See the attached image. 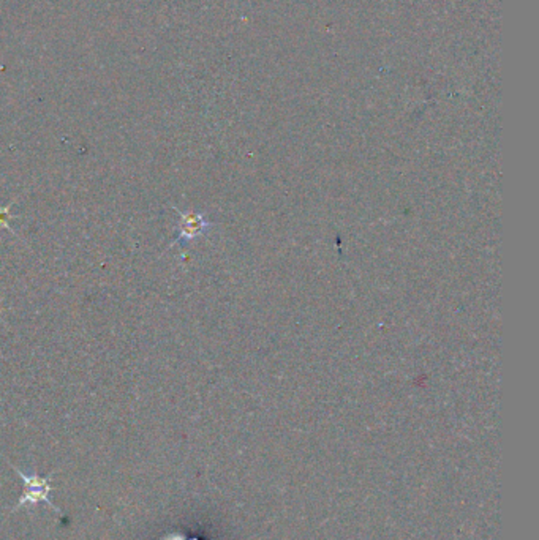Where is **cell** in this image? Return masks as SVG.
<instances>
[{"label":"cell","mask_w":539,"mask_h":540,"mask_svg":"<svg viewBox=\"0 0 539 540\" xmlns=\"http://www.w3.org/2000/svg\"><path fill=\"white\" fill-rule=\"evenodd\" d=\"M10 466H12L13 471L18 473V476L23 479V482H24L23 495H21L18 504L12 507V512L23 509V507H27V509H32V507L39 506L40 502H45V504L50 507V509H52L54 512H57V514H62L61 509L54 506L51 498H50V495H51V491H52L51 479H52L54 474H56V471L50 473L46 477H41L37 471L23 473V471H21V469L16 468L14 464H12V463H10Z\"/></svg>","instance_id":"1"},{"label":"cell","mask_w":539,"mask_h":540,"mask_svg":"<svg viewBox=\"0 0 539 540\" xmlns=\"http://www.w3.org/2000/svg\"><path fill=\"white\" fill-rule=\"evenodd\" d=\"M179 226H177V239L174 240V244L177 242H190L193 239H196L198 236L204 234L207 231L211 223L204 218L203 214L196 212H182L179 210Z\"/></svg>","instance_id":"2"},{"label":"cell","mask_w":539,"mask_h":540,"mask_svg":"<svg viewBox=\"0 0 539 540\" xmlns=\"http://www.w3.org/2000/svg\"><path fill=\"white\" fill-rule=\"evenodd\" d=\"M10 220H12V214H10V207L0 206V232L3 229H8L13 232V228L10 226Z\"/></svg>","instance_id":"3"}]
</instances>
